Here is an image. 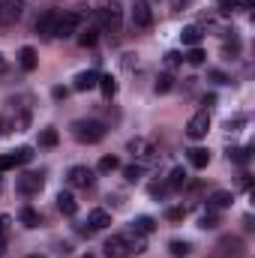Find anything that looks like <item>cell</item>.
Here are the masks:
<instances>
[{
	"label": "cell",
	"mask_w": 255,
	"mask_h": 258,
	"mask_svg": "<svg viewBox=\"0 0 255 258\" xmlns=\"http://www.w3.org/2000/svg\"><path fill=\"white\" fill-rule=\"evenodd\" d=\"M30 96H15V99H9V120L3 123V129H15V132H27L30 126Z\"/></svg>",
	"instance_id": "obj_1"
},
{
	"label": "cell",
	"mask_w": 255,
	"mask_h": 258,
	"mask_svg": "<svg viewBox=\"0 0 255 258\" xmlns=\"http://www.w3.org/2000/svg\"><path fill=\"white\" fill-rule=\"evenodd\" d=\"M96 18H99V30L117 36L120 27H123V6H120L117 0H111V3H105L102 9H96Z\"/></svg>",
	"instance_id": "obj_2"
},
{
	"label": "cell",
	"mask_w": 255,
	"mask_h": 258,
	"mask_svg": "<svg viewBox=\"0 0 255 258\" xmlns=\"http://www.w3.org/2000/svg\"><path fill=\"white\" fill-rule=\"evenodd\" d=\"M69 129L78 144H99L105 138V123H99V120H75Z\"/></svg>",
	"instance_id": "obj_3"
},
{
	"label": "cell",
	"mask_w": 255,
	"mask_h": 258,
	"mask_svg": "<svg viewBox=\"0 0 255 258\" xmlns=\"http://www.w3.org/2000/svg\"><path fill=\"white\" fill-rule=\"evenodd\" d=\"M243 255H246V243L237 234H225L213 246V258H243Z\"/></svg>",
	"instance_id": "obj_4"
},
{
	"label": "cell",
	"mask_w": 255,
	"mask_h": 258,
	"mask_svg": "<svg viewBox=\"0 0 255 258\" xmlns=\"http://www.w3.org/2000/svg\"><path fill=\"white\" fill-rule=\"evenodd\" d=\"M81 24H84V12H75V9L60 12V18H57V27H54V36L69 39L72 33H78V30H81Z\"/></svg>",
	"instance_id": "obj_5"
},
{
	"label": "cell",
	"mask_w": 255,
	"mask_h": 258,
	"mask_svg": "<svg viewBox=\"0 0 255 258\" xmlns=\"http://www.w3.org/2000/svg\"><path fill=\"white\" fill-rule=\"evenodd\" d=\"M24 0H0V30H9L21 21Z\"/></svg>",
	"instance_id": "obj_6"
},
{
	"label": "cell",
	"mask_w": 255,
	"mask_h": 258,
	"mask_svg": "<svg viewBox=\"0 0 255 258\" xmlns=\"http://www.w3.org/2000/svg\"><path fill=\"white\" fill-rule=\"evenodd\" d=\"M42 186H45V177H42L39 171H27V174H21V177L15 180V189L21 195H39Z\"/></svg>",
	"instance_id": "obj_7"
},
{
	"label": "cell",
	"mask_w": 255,
	"mask_h": 258,
	"mask_svg": "<svg viewBox=\"0 0 255 258\" xmlns=\"http://www.w3.org/2000/svg\"><path fill=\"white\" fill-rule=\"evenodd\" d=\"M132 24L141 27V30L153 27V9H150L147 0H132Z\"/></svg>",
	"instance_id": "obj_8"
},
{
	"label": "cell",
	"mask_w": 255,
	"mask_h": 258,
	"mask_svg": "<svg viewBox=\"0 0 255 258\" xmlns=\"http://www.w3.org/2000/svg\"><path fill=\"white\" fill-rule=\"evenodd\" d=\"M207 132H210V114H207V111H198V114H192L189 123H186V135H189L192 141H201Z\"/></svg>",
	"instance_id": "obj_9"
},
{
	"label": "cell",
	"mask_w": 255,
	"mask_h": 258,
	"mask_svg": "<svg viewBox=\"0 0 255 258\" xmlns=\"http://www.w3.org/2000/svg\"><path fill=\"white\" fill-rule=\"evenodd\" d=\"M66 180H69V186H75V189H90V186H93V171H90L87 165H72L69 174H66Z\"/></svg>",
	"instance_id": "obj_10"
},
{
	"label": "cell",
	"mask_w": 255,
	"mask_h": 258,
	"mask_svg": "<svg viewBox=\"0 0 255 258\" xmlns=\"http://www.w3.org/2000/svg\"><path fill=\"white\" fill-rule=\"evenodd\" d=\"M129 153H132L135 159H141L138 165H144V162H153V159H156V150L150 147V141H147V138H132V141H129Z\"/></svg>",
	"instance_id": "obj_11"
},
{
	"label": "cell",
	"mask_w": 255,
	"mask_h": 258,
	"mask_svg": "<svg viewBox=\"0 0 255 258\" xmlns=\"http://www.w3.org/2000/svg\"><path fill=\"white\" fill-rule=\"evenodd\" d=\"M33 159V150L30 147H18L15 153H3L0 156V171H9V168H15V165H24V162H30Z\"/></svg>",
	"instance_id": "obj_12"
},
{
	"label": "cell",
	"mask_w": 255,
	"mask_h": 258,
	"mask_svg": "<svg viewBox=\"0 0 255 258\" xmlns=\"http://www.w3.org/2000/svg\"><path fill=\"white\" fill-rule=\"evenodd\" d=\"M57 18H60V12H57V9H45V12L36 18V33H39V36H54Z\"/></svg>",
	"instance_id": "obj_13"
},
{
	"label": "cell",
	"mask_w": 255,
	"mask_h": 258,
	"mask_svg": "<svg viewBox=\"0 0 255 258\" xmlns=\"http://www.w3.org/2000/svg\"><path fill=\"white\" fill-rule=\"evenodd\" d=\"M102 249H105V258H129V255H132V252H129V246H126V240H123V234L108 237Z\"/></svg>",
	"instance_id": "obj_14"
},
{
	"label": "cell",
	"mask_w": 255,
	"mask_h": 258,
	"mask_svg": "<svg viewBox=\"0 0 255 258\" xmlns=\"http://www.w3.org/2000/svg\"><path fill=\"white\" fill-rule=\"evenodd\" d=\"M87 225H90L93 231H102V228H108V225H111V213H108V210H102V207H96V210H90V213H87Z\"/></svg>",
	"instance_id": "obj_15"
},
{
	"label": "cell",
	"mask_w": 255,
	"mask_h": 258,
	"mask_svg": "<svg viewBox=\"0 0 255 258\" xmlns=\"http://www.w3.org/2000/svg\"><path fill=\"white\" fill-rule=\"evenodd\" d=\"M231 201H234V195L228 189H216L207 198V210H225V207H231Z\"/></svg>",
	"instance_id": "obj_16"
},
{
	"label": "cell",
	"mask_w": 255,
	"mask_h": 258,
	"mask_svg": "<svg viewBox=\"0 0 255 258\" xmlns=\"http://www.w3.org/2000/svg\"><path fill=\"white\" fill-rule=\"evenodd\" d=\"M147 234H141V231H135V228H129L126 234H123V240H126L129 252H135V255H141L144 249H147V240H144Z\"/></svg>",
	"instance_id": "obj_17"
},
{
	"label": "cell",
	"mask_w": 255,
	"mask_h": 258,
	"mask_svg": "<svg viewBox=\"0 0 255 258\" xmlns=\"http://www.w3.org/2000/svg\"><path fill=\"white\" fill-rule=\"evenodd\" d=\"M18 63L24 72H33L36 66H39V54H36V48H30V45H24L21 51H18Z\"/></svg>",
	"instance_id": "obj_18"
},
{
	"label": "cell",
	"mask_w": 255,
	"mask_h": 258,
	"mask_svg": "<svg viewBox=\"0 0 255 258\" xmlns=\"http://www.w3.org/2000/svg\"><path fill=\"white\" fill-rule=\"evenodd\" d=\"M180 39H183V45H189V48H195V45H201V39H204V30H201L198 24H189V27H183Z\"/></svg>",
	"instance_id": "obj_19"
},
{
	"label": "cell",
	"mask_w": 255,
	"mask_h": 258,
	"mask_svg": "<svg viewBox=\"0 0 255 258\" xmlns=\"http://www.w3.org/2000/svg\"><path fill=\"white\" fill-rule=\"evenodd\" d=\"M57 210H60L63 216H75V213H78V201H75V195H69V192L57 195Z\"/></svg>",
	"instance_id": "obj_20"
},
{
	"label": "cell",
	"mask_w": 255,
	"mask_h": 258,
	"mask_svg": "<svg viewBox=\"0 0 255 258\" xmlns=\"http://www.w3.org/2000/svg\"><path fill=\"white\" fill-rule=\"evenodd\" d=\"M189 165L192 168H207V165H210V150H207V147H192L189 150Z\"/></svg>",
	"instance_id": "obj_21"
},
{
	"label": "cell",
	"mask_w": 255,
	"mask_h": 258,
	"mask_svg": "<svg viewBox=\"0 0 255 258\" xmlns=\"http://www.w3.org/2000/svg\"><path fill=\"white\" fill-rule=\"evenodd\" d=\"M96 84H99V75H96V72H78L72 87H75V90H93Z\"/></svg>",
	"instance_id": "obj_22"
},
{
	"label": "cell",
	"mask_w": 255,
	"mask_h": 258,
	"mask_svg": "<svg viewBox=\"0 0 255 258\" xmlns=\"http://www.w3.org/2000/svg\"><path fill=\"white\" fill-rule=\"evenodd\" d=\"M18 219H21L24 228H39V225H42V216H39V210H33V207H21Z\"/></svg>",
	"instance_id": "obj_23"
},
{
	"label": "cell",
	"mask_w": 255,
	"mask_h": 258,
	"mask_svg": "<svg viewBox=\"0 0 255 258\" xmlns=\"http://www.w3.org/2000/svg\"><path fill=\"white\" fill-rule=\"evenodd\" d=\"M252 156V147H231L228 150V162H237V165H246Z\"/></svg>",
	"instance_id": "obj_24"
},
{
	"label": "cell",
	"mask_w": 255,
	"mask_h": 258,
	"mask_svg": "<svg viewBox=\"0 0 255 258\" xmlns=\"http://www.w3.org/2000/svg\"><path fill=\"white\" fill-rule=\"evenodd\" d=\"M81 36H78V42L84 45V48H93L96 45V39H99V27H84V30H78Z\"/></svg>",
	"instance_id": "obj_25"
},
{
	"label": "cell",
	"mask_w": 255,
	"mask_h": 258,
	"mask_svg": "<svg viewBox=\"0 0 255 258\" xmlns=\"http://www.w3.org/2000/svg\"><path fill=\"white\" fill-rule=\"evenodd\" d=\"M96 87L102 90V96H105V99H111V96L117 93V81H114L111 75H99V84H96Z\"/></svg>",
	"instance_id": "obj_26"
},
{
	"label": "cell",
	"mask_w": 255,
	"mask_h": 258,
	"mask_svg": "<svg viewBox=\"0 0 255 258\" xmlns=\"http://www.w3.org/2000/svg\"><path fill=\"white\" fill-rule=\"evenodd\" d=\"M132 228L141 231V234H153V231H156V219H153V216H138V219L132 222Z\"/></svg>",
	"instance_id": "obj_27"
},
{
	"label": "cell",
	"mask_w": 255,
	"mask_h": 258,
	"mask_svg": "<svg viewBox=\"0 0 255 258\" xmlns=\"http://www.w3.org/2000/svg\"><path fill=\"white\" fill-rule=\"evenodd\" d=\"M237 9H240V0H216V12L222 18H231Z\"/></svg>",
	"instance_id": "obj_28"
},
{
	"label": "cell",
	"mask_w": 255,
	"mask_h": 258,
	"mask_svg": "<svg viewBox=\"0 0 255 258\" xmlns=\"http://www.w3.org/2000/svg\"><path fill=\"white\" fill-rule=\"evenodd\" d=\"M165 183H168V189H180V186L186 183V171H183L180 165H177V168H171V174H168V180H165Z\"/></svg>",
	"instance_id": "obj_29"
},
{
	"label": "cell",
	"mask_w": 255,
	"mask_h": 258,
	"mask_svg": "<svg viewBox=\"0 0 255 258\" xmlns=\"http://www.w3.org/2000/svg\"><path fill=\"white\" fill-rule=\"evenodd\" d=\"M57 141H60V135H57V129H42L39 132V147H57Z\"/></svg>",
	"instance_id": "obj_30"
},
{
	"label": "cell",
	"mask_w": 255,
	"mask_h": 258,
	"mask_svg": "<svg viewBox=\"0 0 255 258\" xmlns=\"http://www.w3.org/2000/svg\"><path fill=\"white\" fill-rule=\"evenodd\" d=\"M168 252L174 258H186L192 252V243H186V240H171V243H168Z\"/></svg>",
	"instance_id": "obj_31"
},
{
	"label": "cell",
	"mask_w": 255,
	"mask_h": 258,
	"mask_svg": "<svg viewBox=\"0 0 255 258\" xmlns=\"http://www.w3.org/2000/svg\"><path fill=\"white\" fill-rule=\"evenodd\" d=\"M153 87H156V93H168V90L174 87V75H171V72H162V75L156 78Z\"/></svg>",
	"instance_id": "obj_32"
},
{
	"label": "cell",
	"mask_w": 255,
	"mask_h": 258,
	"mask_svg": "<svg viewBox=\"0 0 255 258\" xmlns=\"http://www.w3.org/2000/svg\"><path fill=\"white\" fill-rule=\"evenodd\" d=\"M120 168V159L117 156H102L99 159V174H111V171H117Z\"/></svg>",
	"instance_id": "obj_33"
},
{
	"label": "cell",
	"mask_w": 255,
	"mask_h": 258,
	"mask_svg": "<svg viewBox=\"0 0 255 258\" xmlns=\"http://www.w3.org/2000/svg\"><path fill=\"white\" fill-rule=\"evenodd\" d=\"M183 60L192 63V66H201L204 60H207V54L201 51V45H195V48H189V54H183Z\"/></svg>",
	"instance_id": "obj_34"
},
{
	"label": "cell",
	"mask_w": 255,
	"mask_h": 258,
	"mask_svg": "<svg viewBox=\"0 0 255 258\" xmlns=\"http://www.w3.org/2000/svg\"><path fill=\"white\" fill-rule=\"evenodd\" d=\"M198 225H201L204 231H210V228H216V225H219V213H216V210H207V213L201 216V222H198Z\"/></svg>",
	"instance_id": "obj_35"
},
{
	"label": "cell",
	"mask_w": 255,
	"mask_h": 258,
	"mask_svg": "<svg viewBox=\"0 0 255 258\" xmlns=\"http://www.w3.org/2000/svg\"><path fill=\"white\" fill-rule=\"evenodd\" d=\"M141 174H144V165H126V168H123V177H126L129 183H135Z\"/></svg>",
	"instance_id": "obj_36"
},
{
	"label": "cell",
	"mask_w": 255,
	"mask_h": 258,
	"mask_svg": "<svg viewBox=\"0 0 255 258\" xmlns=\"http://www.w3.org/2000/svg\"><path fill=\"white\" fill-rule=\"evenodd\" d=\"M183 216H186L183 207H168V210H165V219H168V222H183Z\"/></svg>",
	"instance_id": "obj_37"
},
{
	"label": "cell",
	"mask_w": 255,
	"mask_h": 258,
	"mask_svg": "<svg viewBox=\"0 0 255 258\" xmlns=\"http://www.w3.org/2000/svg\"><path fill=\"white\" fill-rule=\"evenodd\" d=\"M183 63V54H180V51H168V54H165V66H168V69H174V66H180Z\"/></svg>",
	"instance_id": "obj_38"
},
{
	"label": "cell",
	"mask_w": 255,
	"mask_h": 258,
	"mask_svg": "<svg viewBox=\"0 0 255 258\" xmlns=\"http://www.w3.org/2000/svg\"><path fill=\"white\" fill-rule=\"evenodd\" d=\"M207 78H210V81H216V84H228V81H231V78H228L225 72H219V69H210V72H207Z\"/></svg>",
	"instance_id": "obj_39"
},
{
	"label": "cell",
	"mask_w": 255,
	"mask_h": 258,
	"mask_svg": "<svg viewBox=\"0 0 255 258\" xmlns=\"http://www.w3.org/2000/svg\"><path fill=\"white\" fill-rule=\"evenodd\" d=\"M168 192H171L168 183H153V186H150V195H153V198H165Z\"/></svg>",
	"instance_id": "obj_40"
},
{
	"label": "cell",
	"mask_w": 255,
	"mask_h": 258,
	"mask_svg": "<svg viewBox=\"0 0 255 258\" xmlns=\"http://www.w3.org/2000/svg\"><path fill=\"white\" fill-rule=\"evenodd\" d=\"M9 222H12V219H9L6 213H0V234H9Z\"/></svg>",
	"instance_id": "obj_41"
},
{
	"label": "cell",
	"mask_w": 255,
	"mask_h": 258,
	"mask_svg": "<svg viewBox=\"0 0 255 258\" xmlns=\"http://www.w3.org/2000/svg\"><path fill=\"white\" fill-rule=\"evenodd\" d=\"M51 96H54V99H66V96H69V90H66V87H54V90H51Z\"/></svg>",
	"instance_id": "obj_42"
},
{
	"label": "cell",
	"mask_w": 255,
	"mask_h": 258,
	"mask_svg": "<svg viewBox=\"0 0 255 258\" xmlns=\"http://www.w3.org/2000/svg\"><path fill=\"white\" fill-rule=\"evenodd\" d=\"M204 105H207V108H210V105H216V96H213V93H210V96H204ZM207 108H204V111H207Z\"/></svg>",
	"instance_id": "obj_43"
},
{
	"label": "cell",
	"mask_w": 255,
	"mask_h": 258,
	"mask_svg": "<svg viewBox=\"0 0 255 258\" xmlns=\"http://www.w3.org/2000/svg\"><path fill=\"white\" fill-rule=\"evenodd\" d=\"M243 228H246V231H252L255 225H252V216H243Z\"/></svg>",
	"instance_id": "obj_44"
},
{
	"label": "cell",
	"mask_w": 255,
	"mask_h": 258,
	"mask_svg": "<svg viewBox=\"0 0 255 258\" xmlns=\"http://www.w3.org/2000/svg\"><path fill=\"white\" fill-rule=\"evenodd\" d=\"M6 240H9V234H0V255H3V249H6Z\"/></svg>",
	"instance_id": "obj_45"
},
{
	"label": "cell",
	"mask_w": 255,
	"mask_h": 258,
	"mask_svg": "<svg viewBox=\"0 0 255 258\" xmlns=\"http://www.w3.org/2000/svg\"><path fill=\"white\" fill-rule=\"evenodd\" d=\"M240 6H243V9H252V6H255V0H240Z\"/></svg>",
	"instance_id": "obj_46"
},
{
	"label": "cell",
	"mask_w": 255,
	"mask_h": 258,
	"mask_svg": "<svg viewBox=\"0 0 255 258\" xmlns=\"http://www.w3.org/2000/svg\"><path fill=\"white\" fill-rule=\"evenodd\" d=\"M171 3H174V9H180V6H183L186 0H171Z\"/></svg>",
	"instance_id": "obj_47"
},
{
	"label": "cell",
	"mask_w": 255,
	"mask_h": 258,
	"mask_svg": "<svg viewBox=\"0 0 255 258\" xmlns=\"http://www.w3.org/2000/svg\"><path fill=\"white\" fill-rule=\"evenodd\" d=\"M3 66H6V60H3V54H0V69H3Z\"/></svg>",
	"instance_id": "obj_48"
},
{
	"label": "cell",
	"mask_w": 255,
	"mask_h": 258,
	"mask_svg": "<svg viewBox=\"0 0 255 258\" xmlns=\"http://www.w3.org/2000/svg\"><path fill=\"white\" fill-rule=\"evenodd\" d=\"M27 258H45V255H27Z\"/></svg>",
	"instance_id": "obj_49"
},
{
	"label": "cell",
	"mask_w": 255,
	"mask_h": 258,
	"mask_svg": "<svg viewBox=\"0 0 255 258\" xmlns=\"http://www.w3.org/2000/svg\"><path fill=\"white\" fill-rule=\"evenodd\" d=\"M81 258H93V255H81Z\"/></svg>",
	"instance_id": "obj_50"
},
{
	"label": "cell",
	"mask_w": 255,
	"mask_h": 258,
	"mask_svg": "<svg viewBox=\"0 0 255 258\" xmlns=\"http://www.w3.org/2000/svg\"><path fill=\"white\" fill-rule=\"evenodd\" d=\"M0 192H3V183H0Z\"/></svg>",
	"instance_id": "obj_51"
}]
</instances>
